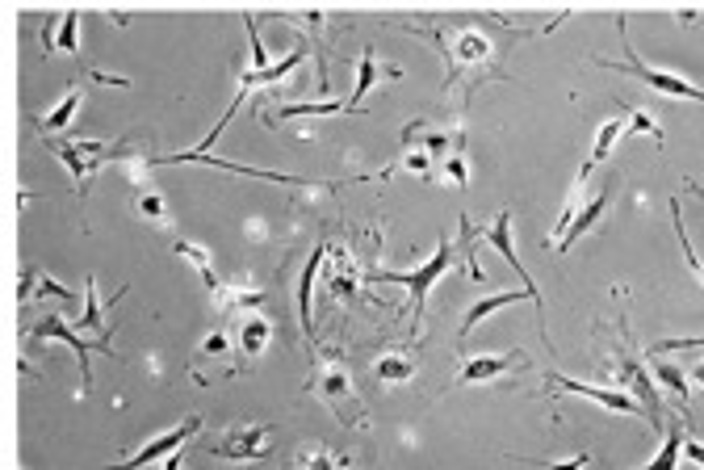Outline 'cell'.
Returning <instances> with one entry per match:
<instances>
[{"instance_id": "obj_22", "label": "cell", "mask_w": 704, "mask_h": 470, "mask_svg": "<svg viewBox=\"0 0 704 470\" xmlns=\"http://www.w3.org/2000/svg\"><path fill=\"white\" fill-rule=\"evenodd\" d=\"M684 441H688V437H684V433H679L675 424H671V433L663 437V450H658L646 466H637V470H675L679 462H684Z\"/></svg>"}, {"instance_id": "obj_20", "label": "cell", "mask_w": 704, "mask_h": 470, "mask_svg": "<svg viewBox=\"0 0 704 470\" xmlns=\"http://www.w3.org/2000/svg\"><path fill=\"white\" fill-rule=\"evenodd\" d=\"M76 110H80V89H68V97H63L51 114H42V118H38V131L47 135V139L63 135V131H68V122L76 118Z\"/></svg>"}, {"instance_id": "obj_24", "label": "cell", "mask_w": 704, "mask_h": 470, "mask_svg": "<svg viewBox=\"0 0 704 470\" xmlns=\"http://www.w3.org/2000/svg\"><path fill=\"white\" fill-rule=\"evenodd\" d=\"M269 336H273V324L269 319H248L244 328H239V349H244L248 357H260L264 353V345H269Z\"/></svg>"}, {"instance_id": "obj_41", "label": "cell", "mask_w": 704, "mask_h": 470, "mask_svg": "<svg viewBox=\"0 0 704 470\" xmlns=\"http://www.w3.org/2000/svg\"><path fill=\"white\" fill-rule=\"evenodd\" d=\"M164 470H181V454H172V458L164 462Z\"/></svg>"}, {"instance_id": "obj_5", "label": "cell", "mask_w": 704, "mask_h": 470, "mask_svg": "<svg viewBox=\"0 0 704 470\" xmlns=\"http://www.w3.org/2000/svg\"><path fill=\"white\" fill-rule=\"evenodd\" d=\"M30 336L34 340H63V345H68L72 353H76V370H80V391L88 395L93 391V370H88V353H114V345H109V340H84V336H76V328L68 324V319H59V315H47L42 319V324H34L30 328Z\"/></svg>"}, {"instance_id": "obj_21", "label": "cell", "mask_w": 704, "mask_h": 470, "mask_svg": "<svg viewBox=\"0 0 704 470\" xmlns=\"http://www.w3.org/2000/svg\"><path fill=\"white\" fill-rule=\"evenodd\" d=\"M650 378H654V387H663V391H675V399H679V408L688 403V370H679L675 361H654L650 366Z\"/></svg>"}, {"instance_id": "obj_38", "label": "cell", "mask_w": 704, "mask_h": 470, "mask_svg": "<svg viewBox=\"0 0 704 470\" xmlns=\"http://www.w3.org/2000/svg\"><path fill=\"white\" fill-rule=\"evenodd\" d=\"M684 458L704 470V445H700V441H684Z\"/></svg>"}, {"instance_id": "obj_40", "label": "cell", "mask_w": 704, "mask_h": 470, "mask_svg": "<svg viewBox=\"0 0 704 470\" xmlns=\"http://www.w3.org/2000/svg\"><path fill=\"white\" fill-rule=\"evenodd\" d=\"M336 470H357V462H352L348 454H336Z\"/></svg>"}, {"instance_id": "obj_33", "label": "cell", "mask_w": 704, "mask_h": 470, "mask_svg": "<svg viewBox=\"0 0 704 470\" xmlns=\"http://www.w3.org/2000/svg\"><path fill=\"white\" fill-rule=\"evenodd\" d=\"M135 206H139V215H147V219H168V210H164V198L160 194H139L135 198Z\"/></svg>"}, {"instance_id": "obj_34", "label": "cell", "mask_w": 704, "mask_h": 470, "mask_svg": "<svg viewBox=\"0 0 704 470\" xmlns=\"http://www.w3.org/2000/svg\"><path fill=\"white\" fill-rule=\"evenodd\" d=\"M445 173H449V181H453L457 189L470 185V168H466V160H461V152H453V156L445 160Z\"/></svg>"}, {"instance_id": "obj_25", "label": "cell", "mask_w": 704, "mask_h": 470, "mask_svg": "<svg viewBox=\"0 0 704 470\" xmlns=\"http://www.w3.org/2000/svg\"><path fill=\"white\" fill-rule=\"evenodd\" d=\"M671 223H675V235H679V248H684V261L692 265L696 282L704 286V261L696 256V248H692V240H688V227H684V210H679V202H675V198H671Z\"/></svg>"}, {"instance_id": "obj_17", "label": "cell", "mask_w": 704, "mask_h": 470, "mask_svg": "<svg viewBox=\"0 0 704 470\" xmlns=\"http://www.w3.org/2000/svg\"><path fill=\"white\" fill-rule=\"evenodd\" d=\"M512 303H541V298H533L528 290H503V294H491V298H482V303H474L466 311V319H461V336H470V328H478L487 315L503 311V307H512Z\"/></svg>"}, {"instance_id": "obj_28", "label": "cell", "mask_w": 704, "mask_h": 470, "mask_svg": "<svg viewBox=\"0 0 704 470\" xmlns=\"http://www.w3.org/2000/svg\"><path fill=\"white\" fill-rule=\"evenodd\" d=\"M625 131H633V135H650L658 147H663V126H658L646 110H629V118H625Z\"/></svg>"}, {"instance_id": "obj_12", "label": "cell", "mask_w": 704, "mask_h": 470, "mask_svg": "<svg viewBox=\"0 0 704 470\" xmlns=\"http://www.w3.org/2000/svg\"><path fill=\"white\" fill-rule=\"evenodd\" d=\"M482 240H487L491 248H499V256H503V261H508L520 277H524V290L528 294H533V298H541V290H537V282H528V269L520 265V256H516V248H512V210H503V215L487 227V231H482Z\"/></svg>"}, {"instance_id": "obj_32", "label": "cell", "mask_w": 704, "mask_h": 470, "mask_svg": "<svg viewBox=\"0 0 704 470\" xmlns=\"http://www.w3.org/2000/svg\"><path fill=\"white\" fill-rule=\"evenodd\" d=\"M302 470H336V454L323 450V445H319V450H306L302 454Z\"/></svg>"}, {"instance_id": "obj_1", "label": "cell", "mask_w": 704, "mask_h": 470, "mask_svg": "<svg viewBox=\"0 0 704 470\" xmlns=\"http://www.w3.org/2000/svg\"><path fill=\"white\" fill-rule=\"evenodd\" d=\"M453 265V244L440 240L436 252L420 269H369V282H394V286H407L411 290V340H420V324H424V303H428V290L436 286V277Z\"/></svg>"}, {"instance_id": "obj_35", "label": "cell", "mask_w": 704, "mask_h": 470, "mask_svg": "<svg viewBox=\"0 0 704 470\" xmlns=\"http://www.w3.org/2000/svg\"><path fill=\"white\" fill-rule=\"evenodd\" d=\"M403 168H411V173H420V177L428 181V177H432V156H428V152H407V156H403Z\"/></svg>"}, {"instance_id": "obj_2", "label": "cell", "mask_w": 704, "mask_h": 470, "mask_svg": "<svg viewBox=\"0 0 704 470\" xmlns=\"http://www.w3.org/2000/svg\"><path fill=\"white\" fill-rule=\"evenodd\" d=\"M47 143H51V152L63 160V168L72 173L80 194H88V181H93V173H97L101 164L126 156V143H101V139H68V143H63V139H47Z\"/></svg>"}, {"instance_id": "obj_3", "label": "cell", "mask_w": 704, "mask_h": 470, "mask_svg": "<svg viewBox=\"0 0 704 470\" xmlns=\"http://www.w3.org/2000/svg\"><path fill=\"white\" fill-rule=\"evenodd\" d=\"M306 391H315L344 424H365V416L357 412V403H361L357 387H352V378H348V370L340 366V361H332V366H315L311 382H306Z\"/></svg>"}, {"instance_id": "obj_4", "label": "cell", "mask_w": 704, "mask_h": 470, "mask_svg": "<svg viewBox=\"0 0 704 470\" xmlns=\"http://www.w3.org/2000/svg\"><path fill=\"white\" fill-rule=\"evenodd\" d=\"M604 68H616V72H625V76H633V80H642L646 89L663 93V97L704 101V89H700V84H692V80H684V76H675V72H663V68H650L646 59H637V51L629 47V42H625V63H608V59H604Z\"/></svg>"}, {"instance_id": "obj_18", "label": "cell", "mask_w": 704, "mask_h": 470, "mask_svg": "<svg viewBox=\"0 0 704 470\" xmlns=\"http://www.w3.org/2000/svg\"><path fill=\"white\" fill-rule=\"evenodd\" d=\"M625 135V118H616V122H608V126H600V135H596V147H591V156H587V164L579 168V181H575V194H579V189L587 185V177L591 173H596V168L608 160V152H612V147H616V139H621Z\"/></svg>"}, {"instance_id": "obj_27", "label": "cell", "mask_w": 704, "mask_h": 470, "mask_svg": "<svg viewBox=\"0 0 704 470\" xmlns=\"http://www.w3.org/2000/svg\"><path fill=\"white\" fill-rule=\"evenodd\" d=\"M411 374H415V366H411L407 353H386V357L378 361V378H382V382H407Z\"/></svg>"}, {"instance_id": "obj_7", "label": "cell", "mask_w": 704, "mask_h": 470, "mask_svg": "<svg viewBox=\"0 0 704 470\" xmlns=\"http://www.w3.org/2000/svg\"><path fill=\"white\" fill-rule=\"evenodd\" d=\"M545 382H549L554 391H570V395H583V399H591V403H600V408H608V412H621V416H646V412H642V403H637L633 395H625V391L587 387V382H579V378H562L558 370H545Z\"/></svg>"}, {"instance_id": "obj_26", "label": "cell", "mask_w": 704, "mask_h": 470, "mask_svg": "<svg viewBox=\"0 0 704 470\" xmlns=\"http://www.w3.org/2000/svg\"><path fill=\"white\" fill-rule=\"evenodd\" d=\"M378 76H382V68H378V59H373V51L365 47L361 51V63H357V89H352V110H361V97L373 89V84H378Z\"/></svg>"}, {"instance_id": "obj_8", "label": "cell", "mask_w": 704, "mask_h": 470, "mask_svg": "<svg viewBox=\"0 0 704 470\" xmlns=\"http://www.w3.org/2000/svg\"><path fill=\"white\" fill-rule=\"evenodd\" d=\"M440 55H445L449 80H453L461 68H482V63H491V59H495V42H491L487 34L466 30V34H457L453 47H440Z\"/></svg>"}, {"instance_id": "obj_39", "label": "cell", "mask_w": 704, "mask_h": 470, "mask_svg": "<svg viewBox=\"0 0 704 470\" xmlns=\"http://www.w3.org/2000/svg\"><path fill=\"white\" fill-rule=\"evenodd\" d=\"M688 382H696V387L704 391V361H700V366H692V370H688Z\"/></svg>"}, {"instance_id": "obj_29", "label": "cell", "mask_w": 704, "mask_h": 470, "mask_svg": "<svg viewBox=\"0 0 704 470\" xmlns=\"http://www.w3.org/2000/svg\"><path fill=\"white\" fill-rule=\"evenodd\" d=\"M172 256H181V261H189L197 273H210V256H206V248H197V244H189V240H176L172 244Z\"/></svg>"}, {"instance_id": "obj_10", "label": "cell", "mask_w": 704, "mask_h": 470, "mask_svg": "<svg viewBox=\"0 0 704 470\" xmlns=\"http://www.w3.org/2000/svg\"><path fill=\"white\" fill-rule=\"evenodd\" d=\"M269 450H273V433L269 429H231L227 441L214 445V454L231 458V462H260Z\"/></svg>"}, {"instance_id": "obj_9", "label": "cell", "mask_w": 704, "mask_h": 470, "mask_svg": "<svg viewBox=\"0 0 704 470\" xmlns=\"http://www.w3.org/2000/svg\"><path fill=\"white\" fill-rule=\"evenodd\" d=\"M621 382L637 395V403H642V412H646V420L654 424V429H663V408H658V391H654V378H650L646 361L621 357Z\"/></svg>"}, {"instance_id": "obj_42", "label": "cell", "mask_w": 704, "mask_h": 470, "mask_svg": "<svg viewBox=\"0 0 704 470\" xmlns=\"http://www.w3.org/2000/svg\"><path fill=\"white\" fill-rule=\"evenodd\" d=\"M688 189H692V194H696V198L704 202V185H700V181H688Z\"/></svg>"}, {"instance_id": "obj_37", "label": "cell", "mask_w": 704, "mask_h": 470, "mask_svg": "<svg viewBox=\"0 0 704 470\" xmlns=\"http://www.w3.org/2000/svg\"><path fill=\"white\" fill-rule=\"evenodd\" d=\"M445 147H449L445 135H424V152H428V156H445Z\"/></svg>"}, {"instance_id": "obj_31", "label": "cell", "mask_w": 704, "mask_h": 470, "mask_svg": "<svg viewBox=\"0 0 704 470\" xmlns=\"http://www.w3.org/2000/svg\"><path fill=\"white\" fill-rule=\"evenodd\" d=\"M679 349H704V336H667V340H658L650 353L663 357V353H679Z\"/></svg>"}, {"instance_id": "obj_23", "label": "cell", "mask_w": 704, "mask_h": 470, "mask_svg": "<svg viewBox=\"0 0 704 470\" xmlns=\"http://www.w3.org/2000/svg\"><path fill=\"white\" fill-rule=\"evenodd\" d=\"M101 298H97V282L88 277L84 282V315H80V324L76 328H84V332H93V336H101V340H109V328L101 324Z\"/></svg>"}, {"instance_id": "obj_13", "label": "cell", "mask_w": 704, "mask_h": 470, "mask_svg": "<svg viewBox=\"0 0 704 470\" xmlns=\"http://www.w3.org/2000/svg\"><path fill=\"white\" fill-rule=\"evenodd\" d=\"M306 51H311V47H306V42H302V47H294V51L285 55L281 63H273V68H264V72H239V93H235V105L244 101V97L256 89V84H277V80H285V76H290V72L298 68V63L306 59ZM235 105H231V114H235ZM223 126H227V122H223Z\"/></svg>"}, {"instance_id": "obj_36", "label": "cell", "mask_w": 704, "mask_h": 470, "mask_svg": "<svg viewBox=\"0 0 704 470\" xmlns=\"http://www.w3.org/2000/svg\"><path fill=\"white\" fill-rule=\"evenodd\" d=\"M587 462H591L587 454H575L570 462H537V470H583Z\"/></svg>"}, {"instance_id": "obj_6", "label": "cell", "mask_w": 704, "mask_h": 470, "mask_svg": "<svg viewBox=\"0 0 704 470\" xmlns=\"http://www.w3.org/2000/svg\"><path fill=\"white\" fill-rule=\"evenodd\" d=\"M193 433H202V416H185L181 424H176L172 433L156 437V441H147L139 454H130L126 462H114L109 470H143L147 462H160V458H172V454H181V445L193 437Z\"/></svg>"}, {"instance_id": "obj_16", "label": "cell", "mask_w": 704, "mask_h": 470, "mask_svg": "<svg viewBox=\"0 0 704 470\" xmlns=\"http://www.w3.org/2000/svg\"><path fill=\"white\" fill-rule=\"evenodd\" d=\"M327 261V244H319L315 252H311V261L302 265V282H298V315H302V336L315 345V319H311V286H315V273H319V265Z\"/></svg>"}, {"instance_id": "obj_11", "label": "cell", "mask_w": 704, "mask_h": 470, "mask_svg": "<svg viewBox=\"0 0 704 470\" xmlns=\"http://www.w3.org/2000/svg\"><path fill=\"white\" fill-rule=\"evenodd\" d=\"M357 282H361V269L352 261V252L340 244H327V294L348 303V298L357 294Z\"/></svg>"}, {"instance_id": "obj_15", "label": "cell", "mask_w": 704, "mask_h": 470, "mask_svg": "<svg viewBox=\"0 0 704 470\" xmlns=\"http://www.w3.org/2000/svg\"><path fill=\"white\" fill-rule=\"evenodd\" d=\"M512 366H528L524 361V353H487V357H470L466 366H461V374H457V382H491V378H499L503 370H512Z\"/></svg>"}, {"instance_id": "obj_14", "label": "cell", "mask_w": 704, "mask_h": 470, "mask_svg": "<svg viewBox=\"0 0 704 470\" xmlns=\"http://www.w3.org/2000/svg\"><path fill=\"white\" fill-rule=\"evenodd\" d=\"M608 198H612V185L604 189V194H596V198H591V202H583V206L575 210V219H570L566 235H562V240H558V248H562V252H570V248H575V244L583 240V235H587L591 227H596V223L604 219V210H608Z\"/></svg>"}, {"instance_id": "obj_30", "label": "cell", "mask_w": 704, "mask_h": 470, "mask_svg": "<svg viewBox=\"0 0 704 470\" xmlns=\"http://www.w3.org/2000/svg\"><path fill=\"white\" fill-rule=\"evenodd\" d=\"M202 361H227L231 357V336L227 332H210L206 340H202V353H197Z\"/></svg>"}, {"instance_id": "obj_19", "label": "cell", "mask_w": 704, "mask_h": 470, "mask_svg": "<svg viewBox=\"0 0 704 470\" xmlns=\"http://www.w3.org/2000/svg\"><path fill=\"white\" fill-rule=\"evenodd\" d=\"M332 118V114H361V110H352V101H290V105H281V110L273 114V122L277 118Z\"/></svg>"}]
</instances>
